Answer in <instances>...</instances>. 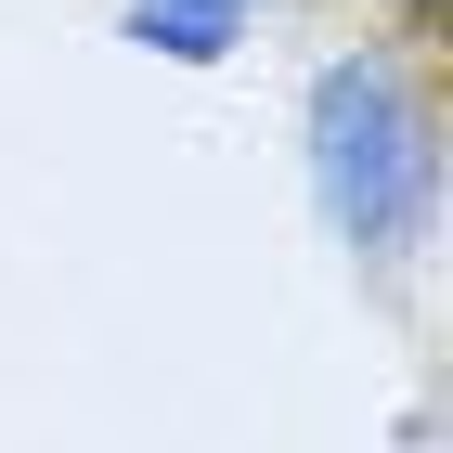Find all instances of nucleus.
Wrapping results in <instances>:
<instances>
[{"instance_id": "nucleus-1", "label": "nucleus", "mask_w": 453, "mask_h": 453, "mask_svg": "<svg viewBox=\"0 0 453 453\" xmlns=\"http://www.w3.org/2000/svg\"><path fill=\"white\" fill-rule=\"evenodd\" d=\"M402 27H415V39H441V0H402Z\"/></svg>"}]
</instances>
